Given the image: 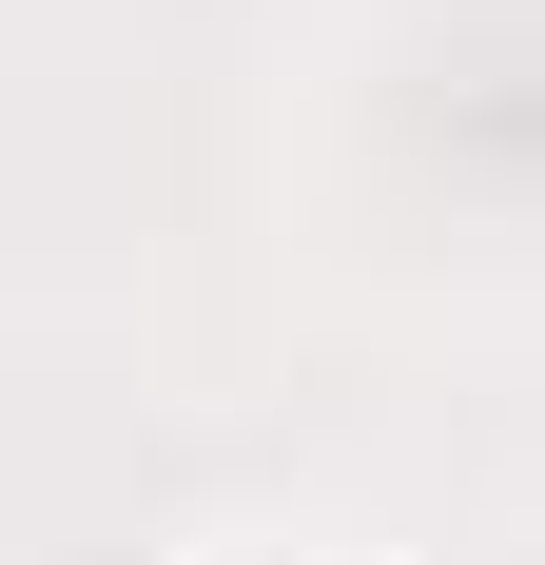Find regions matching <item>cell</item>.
Masks as SVG:
<instances>
[{
	"mask_svg": "<svg viewBox=\"0 0 545 565\" xmlns=\"http://www.w3.org/2000/svg\"><path fill=\"white\" fill-rule=\"evenodd\" d=\"M195 565H389V546H331V526H254V546H195Z\"/></svg>",
	"mask_w": 545,
	"mask_h": 565,
	"instance_id": "1",
	"label": "cell"
}]
</instances>
